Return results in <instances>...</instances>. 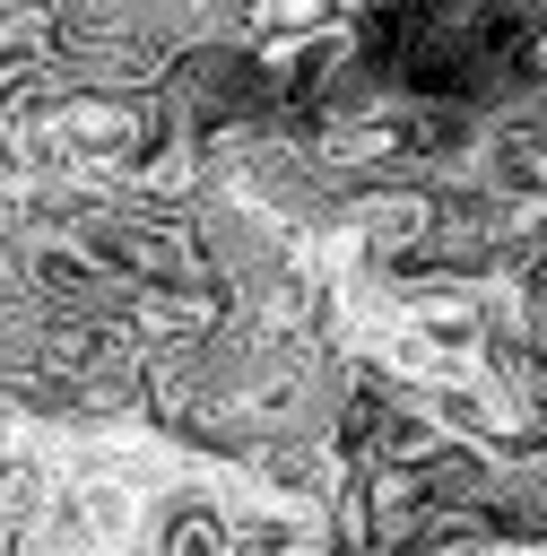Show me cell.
<instances>
[{
    "mask_svg": "<svg viewBox=\"0 0 547 556\" xmlns=\"http://www.w3.org/2000/svg\"><path fill=\"white\" fill-rule=\"evenodd\" d=\"M200 35V0H61L43 26V70L61 87H156Z\"/></svg>",
    "mask_w": 547,
    "mask_h": 556,
    "instance_id": "6da1fadb",
    "label": "cell"
},
{
    "mask_svg": "<svg viewBox=\"0 0 547 556\" xmlns=\"http://www.w3.org/2000/svg\"><path fill=\"white\" fill-rule=\"evenodd\" d=\"M0 556H26V530L17 521H0Z\"/></svg>",
    "mask_w": 547,
    "mask_h": 556,
    "instance_id": "277c9868",
    "label": "cell"
},
{
    "mask_svg": "<svg viewBox=\"0 0 547 556\" xmlns=\"http://www.w3.org/2000/svg\"><path fill=\"white\" fill-rule=\"evenodd\" d=\"M165 113L208 148V139H243L287 122V87H278V52L260 35H200L174 52V70L156 78Z\"/></svg>",
    "mask_w": 547,
    "mask_h": 556,
    "instance_id": "7a4b0ae2",
    "label": "cell"
},
{
    "mask_svg": "<svg viewBox=\"0 0 547 556\" xmlns=\"http://www.w3.org/2000/svg\"><path fill=\"white\" fill-rule=\"evenodd\" d=\"M122 556H234V478L208 460H174L139 495V530Z\"/></svg>",
    "mask_w": 547,
    "mask_h": 556,
    "instance_id": "3957f363",
    "label": "cell"
}]
</instances>
